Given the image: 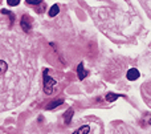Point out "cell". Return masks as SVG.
<instances>
[{"label":"cell","mask_w":151,"mask_h":134,"mask_svg":"<svg viewBox=\"0 0 151 134\" xmlns=\"http://www.w3.org/2000/svg\"><path fill=\"white\" fill-rule=\"evenodd\" d=\"M1 13H5V15H8V16H9V19H11V21L13 23V20H15V16H13L12 12H9V11H7V9H3Z\"/></svg>","instance_id":"obj_11"},{"label":"cell","mask_w":151,"mask_h":134,"mask_svg":"<svg viewBox=\"0 0 151 134\" xmlns=\"http://www.w3.org/2000/svg\"><path fill=\"white\" fill-rule=\"evenodd\" d=\"M42 0H27V4H29V5H37V4H40Z\"/></svg>","instance_id":"obj_12"},{"label":"cell","mask_w":151,"mask_h":134,"mask_svg":"<svg viewBox=\"0 0 151 134\" xmlns=\"http://www.w3.org/2000/svg\"><path fill=\"white\" fill-rule=\"evenodd\" d=\"M21 28H23V31L25 32H29L32 28V20L29 16H23V19H21Z\"/></svg>","instance_id":"obj_3"},{"label":"cell","mask_w":151,"mask_h":134,"mask_svg":"<svg viewBox=\"0 0 151 134\" xmlns=\"http://www.w3.org/2000/svg\"><path fill=\"white\" fill-rule=\"evenodd\" d=\"M72 116H73V110H72V109H69V110H68V113H66L65 116H64V120H65V122H66V124H69V122H70Z\"/></svg>","instance_id":"obj_9"},{"label":"cell","mask_w":151,"mask_h":134,"mask_svg":"<svg viewBox=\"0 0 151 134\" xmlns=\"http://www.w3.org/2000/svg\"><path fill=\"white\" fill-rule=\"evenodd\" d=\"M89 133H90V126L89 125H83L78 130H76L73 134H89Z\"/></svg>","instance_id":"obj_5"},{"label":"cell","mask_w":151,"mask_h":134,"mask_svg":"<svg viewBox=\"0 0 151 134\" xmlns=\"http://www.w3.org/2000/svg\"><path fill=\"white\" fill-rule=\"evenodd\" d=\"M56 86V80L48 76V69H44V92L47 94H52Z\"/></svg>","instance_id":"obj_2"},{"label":"cell","mask_w":151,"mask_h":134,"mask_svg":"<svg viewBox=\"0 0 151 134\" xmlns=\"http://www.w3.org/2000/svg\"><path fill=\"white\" fill-rule=\"evenodd\" d=\"M127 79L130 80V81H134V80L139 79V71H138V69H135V68L129 69V72H127Z\"/></svg>","instance_id":"obj_4"},{"label":"cell","mask_w":151,"mask_h":134,"mask_svg":"<svg viewBox=\"0 0 151 134\" xmlns=\"http://www.w3.org/2000/svg\"><path fill=\"white\" fill-rule=\"evenodd\" d=\"M29 77L23 73V64H13L12 56L8 58L3 57L0 53V89H12V84H19L28 88Z\"/></svg>","instance_id":"obj_1"},{"label":"cell","mask_w":151,"mask_h":134,"mask_svg":"<svg viewBox=\"0 0 151 134\" xmlns=\"http://www.w3.org/2000/svg\"><path fill=\"white\" fill-rule=\"evenodd\" d=\"M77 73H78V79H80V80H83V79H85V77H86V72L83 71V65H82V63H81V64H78Z\"/></svg>","instance_id":"obj_6"},{"label":"cell","mask_w":151,"mask_h":134,"mask_svg":"<svg viewBox=\"0 0 151 134\" xmlns=\"http://www.w3.org/2000/svg\"><path fill=\"white\" fill-rule=\"evenodd\" d=\"M118 97H121V96L114 94V93H107L106 94V100L107 101H115V100H118Z\"/></svg>","instance_id":"obj_10"},{"label":"cell","mask_w":151,"mask_h":134,"mask_svg":"<svg viewBox=\"0 0 151 134\" xmlns=\"http://www.w3.org/2000/svg\"><path fill=\"white\" fill-rule=\"evenodd\" d=\"M64 101L63 100H57V101H53V102H50L49 105L47 106V109L48 110H52V109H55V108H57V106H60L61 104H63Z\"/></svg>","instance_id":"obj_7"},{"label":"cell","mask_w":151,"mask_h":134,"mask_svg":"<svg viewBox=\"0 0 151 134\" xmlns=\"http://www.w3.org/2000/svg\"><path fill=\"white\" fill-rule=\"evenodd\" d=\"M7 3L11 7H15V5H17L19 3H20V0H7Z\"/></svg>","instance_id":"obj_13"},{"label":"cell","mask_w":151,"mask_h":134,"mask_svg":"<svg viewBox=\"0 0 151 134\" xmlns=\"http://www.w3.org/2000/svg\"><path fill=\"white\" fill-rule=\"evenodd\" d=\"M58 12H60V8H58L57 4H55L52 8L49 9V16H52V17H55L56 15H58Z\"/></svg>","instance_id":"obj_8"}]
</instances>
